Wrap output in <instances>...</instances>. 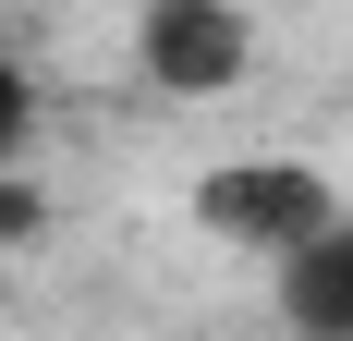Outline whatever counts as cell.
<instances>
[{
  "label": "cell",
  "instance_id": "6da1fadb",
  "mask_svg": "<svg viewBox=\"0 0 353 341\" xmlns=\"http://www.w3.org/2000/svg\"><path fill=\"white\" fill-rule=\"evenodd\" d=\"M195 220H208L219 244H256V256H305V244L341 232V195H329V170L305 159H219L208 183H195Z\"/></svg>",
  "mask_w": 353,
  "mask_h": 341
},
{
  "label": "cell",
  "instance_id": "3957f363",
  "mask_svg": "<svg viewBox=\"0 0 353 341\" xmlns=\"http://www.w3.org/2000/svg\"><path fill=\"white\" fill-rule=\"evenodd\" d=\"M281 329L292 341H353V220L281 269Z\"/></svg>",
  "mask_w": 353,
  "mask_h": 341
},
{
  "label": "cell",
  "instance_id": "7a4b0ae2",
  "mask_svg": "<svg viewBox=\"0 0 353 341\" xmlns=\"http://www.w3.org/2000/svg\"><path fill=\"white\" fill-rule=\"evenodd\" d=\"M244 12H208V0H159L146 12V86H171V98H219V86H244Z\"/></svg>",
  "mask_w": 353,
  "mask_h": 341
},
{
  "label": "cell",
  "instance_id": "5b68a950",
  "mask_svg": "<svg viewBox=\"0 0 353 341\" xmlns=\"http://www.w3.org/2000/svg\"><path fill=\"white\" fill-rule=\"evenodd\" d=\"M0 232H37V195H25V183H0Z\"/></svg>",
  "mask_w": 353,
  "mask_h": 341
},
{
  "label": "cell",
  "instance_id": "277c9868",
  "mask_svg": "<svg viewBox=\"0 0 353 341\" xmlns=\"http://www.w3.org/2000/svg\"><path fill=\"white\" fill-rule=\"evenodd\" d=\"M25 135H37V86H25V61L0 49V159H12Z\"/></svg>",
  "mask_w": 353,
  "mask_h": 341
}]
</instances>
